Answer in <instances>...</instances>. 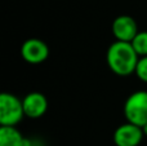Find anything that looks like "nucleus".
<instances>
[{"mask_svg": "<svg viewBox=\"0 0 147 146\" xmlns=\"http://www.w3.org/2000/svg\"><path fill=\"white\" fill-rule=\"evenodd\" d=\"M111 30L116 41H125V43H132L136 35L140 32L136 20L127 14L119 16L115 18L112 22Z\"/></svg>", "mask_w": 147, "mask_h": 146, "instance_id": "5", "label": "nucleus"}, {"mask_svg": "<svg viewBox=\"0 0 147 146\" xmlns=\"http://www.w3.org/2000/svg\"><path fill=\"white\" fill-rule=\"evenodd\" d=\"M23 111L25 116L30 119H39L48 110V100L40 92H30L23 97Z\"/></svg>", "mask_w": 147, "mask_h": 146, "instance_id": "7", "label": "nucleus"}, {"mask_svg": "<svg viewBox=\"0 0 147 146\" xmlns=\"http://www.w3.org/2000/svg\"><path fill=\"white\" fill-rule=\"evenodd\" d=\"M140 57L147 56V31H140L130 43Z\"/></svg>", "mask_w": 147, "mask_h": 146, "instance_id": "9", "label": "nucleus"}, {"mask_svg": "<svg viewBox=\"0 0 147 146\" xmlns=\"http://www.w3.org/2000/svg\"><path fill=\"white\" fill-rule=\"evenodd\" d=\"M106 61L110 70L115 75L129 76L136 72L140 56L136 53L134 48L130 43L114 41L107 49Z\"/></svg>", "mask_w": 147, "mask_h": 146, "instance_id": "1", "label": "nucleus"}, {"mask_svg": "<svg viewBox=\"0 0 147 146\" xmlns=\"http://www.w3.org/2000/svg\"><path fill=\"white\" fill-rule=\"evenodd\" d=\"M136 75L140 80H142L143 83H147V56L146 57H140L137 69H136Z\"/></svg>", "mask_w": 147, "mask_h": 146, "instance_id": "10", "label": "nucleus"}, {"mask_svg": "<svg viewBox=\"0 0 147 146\" xmlns=\"http://www.w3.org/2000/svg\"><path fill=\"white\" fill-rule=\"evenodd\" d=\"M25 118L22 100L13 93L0 95V124L1 127H17Z\"/></svg>", "mask_w": 147, "mask_h": 146, "instance_id": "2", "label": "nucleus"}, {"mask_svg": "<svg viewBox=\"0 0 147 146\" xmlns=\"http://www.w3.org/2000/svg\"><path fill=\"white\" fill-rule=\"evenodd\" d=\"M124 116L128 123L141 128L147 124V91H136L125 100Z\"/></svg>", "mask_w": 147, "mask_h": 146, "instance_id": "3", "label": "nucleus"}, {"mask_svg": "<svg viewBox=\"0 0 147 146\" xmlns=\"http://www.w3.org/2000/svg\"><path fill=\"white\" fill-rule=\"evenodd\" d=\"M143 137L142 128L128 122L119 126L114 132V142L116 146H138Z\"/></svg>", "mask_w": 147, "mask_h": 146, "instance_id": "6", "label": "nucleus"}, {"mask_svg": "<svg viewBox=\"0 0 147 146\" xmlns=\"http://www.w3.org/2000/svg\"><path fill=\"white\" fill-rule=\"evenodd\" d=\"M142 132H143V136L147 137V124H145V126L142 127Z\"/></svg>", "mask_w": 147, "mask_h": 146, "instance_id": "11", "label": "nucleus"}, {"mask_svg": "<svg viewBox=\"0 0 147 146\" xmlns=\"http://www.w3.org/2000/svg\"><path fill=\"white\" fill-rule=\"evenodd\" d=\"M25 140L17 127H0V146H25Z\"/></svg>", "mask_w": 147, "mask_h": 146, "instance_id": "8", "label": "nucleus"}, {"mask_svg": "<svg viewBox=\"0 0 147 146\" xmlns=\"http://www.w3.org/2000/svg\"><path fill=\"white\" fill-rule=\"evenodd\" d=\"M21 56L27 64L40 65L48 58L49 48L41 39L31 38L25 40L21 45Z\"/></svg>", "mask_w": 147, "mask_h": 146, "instance_id": "4", "label": "nucleus"}]
</instances>
